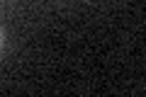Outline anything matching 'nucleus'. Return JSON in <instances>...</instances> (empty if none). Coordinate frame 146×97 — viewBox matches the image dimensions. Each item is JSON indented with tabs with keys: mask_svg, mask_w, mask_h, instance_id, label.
<instances>
[{
	"mask_svg": "<svg viewBox=\"0 0 146 97\" xmlns=\"http://www.w3.org/2000/svg\"><path fill=\"white\" fill-rule=\"evenodd\" d=\"M0 41H3V36H0Z\"/></svg>",
	"mask_w": 146,
	"mask_h": 97,
	"instance_id": "f257e3e1",
	"label": "nucleus"
}]
</instances>
